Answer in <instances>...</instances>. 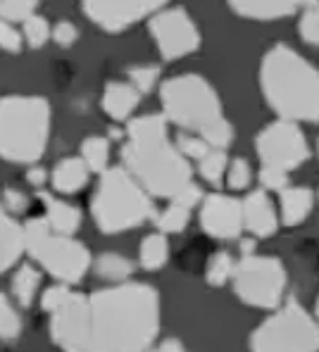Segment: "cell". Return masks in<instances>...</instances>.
<instances>
[{
  "label": "cell",
  "instance_id": "obj_1",
  "mask_svg": "<svg viewBox=\"0 0 319 352\" xmlns=\"http://www.w3.org/2000/svg\"><path fill=\"white\" fill-rule=\"evenodd\" d=\"M160 331V298L146 283H120L89 298L91 352H143Z\"/></svg>",
  "mask_w": 319,
  "mask_h": 352
},
{
  "label": "cell",
  "instance_id": "obj_2",
  "mask_svg": "<svg viewBox=\"0 0 319 352\" xmlns=\"http://www.w3.org/2000/svg\"><path fill=\"white\" fill-rule=\"evenodd\" d=\"M122 160L138 186L160 198H174L191 181V167L177 146L167 143V124L160 115L138 117L129 124Z\"/></svg>",
  "mask_w": 319,
  "mask_h": 352
},
{
  "label": "cell",
  "instance_id": "obj_3",
  "mask_svg": "<svg viewBox=\"0 0 319 352\" xmlns=\"http://www.w3.org/2000/svg\"><path fill=\"white\" fill-rule=\"evenodd\" d=\"M260 84L270 107L284 119L317 122L319 76L305 58L288 45H274L262 60Z\"/></svg>",
  "mask_w": 319,
  "mask_h": 352
},
{
  "label": "cell",
  "instance_id": "obj_4",
  "mask_svg": "<svg viewBox=\"0 0 319 352\" xmlns=\"http://www.w3.org/2000/svg\"><path fill=\"white\" fill-rule=\"evenodd\" d=\"M167 119L184 129L198 131L200 138L214 150H224L234 141V129L222 115L214 88L198 74L172 76L160 91Z\"/></svg>",
  "mask_w": 319,
  "mask_h": 352
},
{
  "label": "cell",
  "instance_id": "obj_5",
  "mask_svg": "<svg viewBox=\"0 0 319 352\" xmlns=\"http://www.w3.org/2000/svg\"><path fill=\"white\" fill-rule=\"evenodd\" d=\"M50 133V105L38 96L0 100V157L29 164L43 155Z\"/></svg>",
  "mask_w": 319,
  "mask_h": 352
},
{
  "label": "cell",
  "instance_id": "obj_6",
  "mask_svg": "<svg viewBox=\"0 0 319 352\" xmlns=\"http://www.w3.org/2000/svg\"><path fill=\"white\" fill-rule=\"evenodd\" d=\"M94 219L102 234H120L151 219L155 207L126 169H110L100 176L94 195Z\"/></svg>",
  "mask_w": 319,
  "mask_h": 352
},
{
  "label": "cell",
  "instance_id": "obj_7",
  "mask_svg": "<svg viewBox=\"0 0 319 352\" xmlns=\"http://www.w3.org/2000/svg\"><path fill=\"white\" fill-rule=\"evenodd\" d=\"M24 250L34 257L45 272L63 283H79L89 272L91 255L72 236H55L45 219H29L22 226Z\"/></svg>",
  "mask_w": 319,
  "mask_h": 352
},
{
  "label": "cell",
  "instance_id": "obj_8",
  "mask_svg": "<svg viewBox=\"0 0 319 352\" xmlns=\"http://www.w3.org/2000/svg\"><path fill=\"white\" fill-rule=\"evenodd\" d=\"M253 352H317L319 329L298 302H288L257 326L250 338Z\"/></svg>",
  "mask_w": 319,
  "mask_h": 352
},
{
  "label": "cell",
  "instance_id": "obj_9",
  "mask_svg": "<svg viewBox=\"0 0 319 352\" xmlns=\"http://www.w3.org/2000/svg\"><path fill=\"white\" fill-rule=\"evenodd\" d=\"M234 291L253 307L272 309L281 302L286 288V269L276 257L245 255L234 264Z\"/></svg>",
  "mask_w": 319,
  "mask_h": 352
},
{
  "label": "cell",
  "instance_id": "obj_10",
  "mask_svg": "<svg viewBox=\"0 0 319 352\" xmlns=\"http://www.w3.org/2000/svg\"><path fill=\"white\" fill-rule=\"evenodd\" d=\"M255 146L262 162L270 164V167L284 169V172L300 167L310 157L305 133L300 131L298 124L288 122V119L270 124L265 131H260Z\"/></svg>",
  "mask_w": 319,
  "mask_h": 352
},
{
  "label": "cell",
  "instance_id": "obj_11",
  "mask_svg": "<svg viewBox=\"0 0 319 352\" xmlns=\"http://www.w3.org/2000/svg\"><path fill=\"white\" fill-rule=\"evenodd\" d=\"M50 336L65 352H91L89 345V298L79 293L67 295L58 309H53Z\"/></svg>",
  "mask_w": 319,
  "mask_h": 352
},
{
  "label": "cell",
  "instance_id": "obj_12",
  "mask_svg": "<svg viewBox=\"0 0 319 352\" xmlns=\"http://www.w3.org/2000/svg\"><path fill=\"white\" fill-rule=\"evenodd\" d=\"M151 31L164 60H177L193 53L200 45V34L184 10H164L153 17Z\"/></svg>",
  "mask_w": 319,
  "mask_h": 352
},
{
  "label": "cell",
  "instance_id": "obj_13",
  "mask_svg": "<svg viewBox=\"0 0 319 352\" xmlns=\"http://www.w3.org/2000/svg\"><path fill=\"white\" fill-rule=\"evenodd\" d=\"M84 12L105 31H124L141 22L151 12H157L167 0H81Z\"/></svg>",
  "mask_w": 319,
  "mask_h": 352
},
{
  "label": "cell",
  "instance_id": "obj_14",
  "mask_svg": "<svg viewBox=\"0 0 319 352\" xmlns=\"http://www.w3.org/2000/svg\"><path fill=\"white\" fill-rule=\"evenodd\" d=\"M200 224L210 236L231 241L243 231L241 203L229 195H210L200 210Z\"/></svg>",
  "mask_w": 319,
  "mask_h": 352
},
{
  "label": "cell",
  "instance_id": "obj_15",
  "mask_svg": "<svg viewBox=\"0 0 319 352\" xmlns=\"http://www.w3.org/2000/svg\"><path fill=\"white\" fill-rule=\"evenodd\" d=\"M241 214H243V226L257 238L274 236L276 226H279L276 210L265 190L250 193L248 198H245V203H241Z\"/></svg>",
  "mask_w": 319,
  "mask_h": 352
},
{
  "label": "cell",
  "instance_id": "obj_16",
  "mask_svg": "<svg viewBox=\"0 0 319 352\" xmlns=\"http://www.w3.org/2000/svg\"><path fill=\"white\" fill-rule=\"evenodd\" d=\"M239 14L250 19H276L296 12L298 8H310L315 0H229Z\"/></svg>",
  "mask_w": 319,
  "mask_h": 352
},
{
  "label": "cell",
  "instance_id": "obj_17",
  "mask_svg": "<svg viewBox=\"0 0 319 352\" xmlns=\"http://www.w3.org/2000/svg\"><path fill=\"white\" fill-rule=\"evenodd\" d=\"M24 252V234L22 226L0 207V274L8 272L19 255Z\"/></svg>",
  "mask_w": 319,
  "mask_h": 352
},
{
  "label": "cell",
  "instance_id": "obj_18",
  "mask_svg": "<svg viewBox=\"0 0 319 352\" xmlns=\"http://www.w3.org/2000/svg\"><path fill=\"white\" fill-rule=\"evenodd\" d=\"M138 105V91L124 81H110L102 91V110L112 119H126Z\"/></svg>",
  "mask_w": 319,
  "mask_h": 352
},
{
  "label": "cell",
  "instance_id": "obj_19",
  "mask_svg": "<svg viewBox=\"0 0 319 352\" xmlns=\"http://www.w3.org/2000/svg\"><path fill=\"white\" fill-rule=\"evenodd\" d=\"M43 205H45V221H48L50 231H55L60 236L76 234V229L81 226V212L74 205L55 200L50 195H43Z\"/></svg>",
  "mask_w": 319,
  "mask_h": 352
},
{
  "label": "cell",
  "instance_id": "obj_20",
  "mask_svg": "<svg viewBox=\"0 0 319 352\" xmlns=\"http://www.w3.org/2000/svg\"><path fill=\"white\" fill-rule=\"evenodd\" d=\"M315 205V195L310 188H286L281 190V221L286 226H298L307 219Z\"/></svg>",
  "mask_w": 319,
  "mask_h": 352
},
{
  "label": "cell",
  "instance_id": "obj_21",
  "mask_svg": "<svg viewBox=\"0 0 319 352\" xmlns=\"http://www.w3.org/2000/svg\"><path fill=\"white\" fill-rule=\"evenodd\" d=\"M89 181V167L81 157H67L53 169V186L60 193H76Z\"/></svg>",
  "mask_w": 319,
  "mask_h": 352
},
{
  "label": "cell",
  "instance_id": "obj_22",
  "mask_svg": "<svg viewBox=\"0 0 319 352\" xmlns=\"http://www.w3.org/2000/svg\"><path fill=\"white\" fill-rule=\"evenodd\" d=\"M38 286H41L38 269L32 267V264H22L19 272L14 274V278H12V293H14V298H17V302L22 305V307L32 305Z\"/></svg>",
  "mask_w": 319,
  "mask_h": 352
},
{
  "label": "cell",
  "instance_id": "obj_23",
  "mask_svg": "<svg viewBox=\"0 0 319 352\" xmlns=\"http://www.w3.org/2000/svg\"><path fill=\"white\" fill-rule=\"evenodd\" d=\"M96 272L107 281H126L133 272V264L120 252H102L96 260Z\"/></svg>",
  "mask_w": 319,
  "mask_h": 352
},
{
  "label": "cell",
  "instance_id": "obj_24",
  "mask_svg": "<svg viewBox=\"0 0 319 352\" xmlns=\"http://www.w3.org/2000/svg\"><path fill=\"white\" fill-rule=\"evenodd\" d=\"M81 160L89 167V172H105L110 160V146L102 136H89L81 146Z\"/></svg>",
  "mask_w": 319,
  "mask_h": 352
},
{
  "label": "cell",
  "instance_id": "obj_25",
  "mask_svg": "<svg viewBox=\"0 0 319 352\" xmlns=\"http://www.w3.org/2000/svg\"><path fill=\"white\" fill-rule=\"evenodd\" d=\"M169 257V243L162 234H153L141 243V264L146 269H160Z\"/></svg>",
  "mask_w": 319,
  "mask_h": 352
},
{
  "label": "cell",
  "instance_id": "obj_26",
  "mask_svg": "<svg viewBox=\"0 0 319 352\" xmlns=\"http://www.w3.org/2000/svg\"><path fill=\"white\" fill-rule=\"evenodd\" d=\"M22 333V319L14 312L10 300L0 293V340H14Z\"/></svg>",
  "mask_w": 319,
  "mask_h": 352
},
{
  "label": "cell",
  "instance_id": "obj_27",
  "mask_svg": "<svg viewBox=\"0 0 319 352\" xmlns=\"http://www.w3.org/2000/svg\"><path fill=\"white\" fill-rule=\"evenodd\" d=\"M188 212H191V210H186V207H179V205L167 207V210L157 217L160 231H162V234H179V231H184L188 226V219H191V214H188Z\"/></svg>",
  "mask_w": 319,
  "mask_h": 352
},
{
  "label": "cell",
  "instance_id": "obj_28",
  "mask_svg": "<svg viewBox=\"0 0 319 352\" xmlns=\"http://www.w3.org/2000/svg\"><path fill=\"white\" fill-rule=\"evenodd\" d=\"M38 0H0V19L5 22H24L36 12Z\"/></svg>",
  "mask_w": 319,
  "mask_h": 352
},
{
  "label": "cell",
  "instance_id": "obj_29",
  "mask_svg": "<svg viewBox=\"0 0 319 352\" xmlns=\"http://www.w3.org/2000/svg\"><path fill=\"white\" fill-rule=\"evenodd\" d=\"M224 167H226V153L224 150H210L203 160H200V174H203L205 181L210 184H219L224 176Z\"/></svg>",
  "mask_w": 319,
  "mask_h": 352
},
{
  "label": "cell",
  "instance_id": "obj_30",
  "mask_svg": "<svg viewBox=\"0 0 319 352\" xmlns=\"http://www.w3.org/2000/svg\"><path fill=\"white\" fill-rule=\"evenodd\" d=\"M205 274H208V281L212 283V286H224L231 278V274H234V260H231L226 252H217V255L210 260L208 272Z\"/></svg>",
  "mask_w": 319,
  "mask_h": 352
},
{
  "label": "cell",
  "instance_id": "obj_31",
  "mask_svg": "<svg viewBox=\"0 0 319 352\" xmlns=\"http://www.w3.org/2000/svg\"><path fill=\"white\" fill-rule=\"evenodd\" d=\"M24 38L32 48H43L45 41L50 38V24L48 19L36 17L32 14L29 19H24Z\"/></svg>",
  "mask_w": 319,
  "mask_h": 352
},
{
  "label": "cell",
  "instance_id": "obj_32",
  "mask_svg": "<svg viewBox=\"0 0 319 352\" xmlns=\"http://www.w3.org/2000/svg\"><path fill=\"white\" fill-rule=\"evenodd\" d=\"M298 34H300V38L305 41L307 45H317V41H319V12H317L315 5H310V8L300 14Z\"/></svg>",
  "mask_w": 319,
  "mask_h": 352
},
{
  "label": "cell",
  "instance_id": "obj_33",
  "mask_svg": "<svg viewBox=\"0 0 319 352\" xmlns=\"http://www.w3.org/2000/svg\"><path fill=\"white\" fill-rule=\"evenodd\" d=\"M177 150L184 155V157L203 160L205 155H208L212 148H210L208 143H205L200 136H186V133H184V136L177 138Z\"/></svg>",
  "mask_w": 319,
  "mask_h": 352
},
{
  "label": "cell",
  "instance_id": "obj_34",
  "mask_svg": "<svg viewBox=\"0 0 319 352\" xmlns=\"http://www.w3.org/2000/svg\"><path fill=\"white\" fill-rule=\"evenodd\" d=\"M157 67H133L131 72H129V76H131V86L136 88L138 93H148L153 86H155L157 81Z\"/></svg>",
  "mask_w": 319,
  "mask_h": 352
},
{
  "label": "cell",
  "instance_id": "obj_35",
  "mask_svg": "<svg viewBox=\"0 0 319 352\" xmlns=\"http://www.w3.org/2000/svg\"><path fill=\"white\" fill-rule=\"evenodd\" d=\"M250 164L245 160H234V164L229 167V174H226V181L234 190H243L248 188L250 184Z\"/></svg>",
  "mask_w": 319,
  "mask_h": 352
},
{
  "label": "cell",
  "instance_id": "obj_36",
  "mask_svg": "<svg viewBox=\"0 0 319 352\" xmlns=\"http://www.w3.org/2000/svg\"><path fill=\"white\" fill-rule=\"evenodd\" d=\"M260 181H262V186H265V188H270V190H284L286 184H288V176H286L284 169L265 164V167H262V172H260Z\"/></svg>",
  "mask_w": 319,
  "mask_h": 352
},
{
  "label": "cell",
  "instance_id": "obj_37",
  "mask_svg": "<svg viewBox=\"0 0 319 352\" xmlns=\"http://www.w3.org/2000/svg\"><path fill=\"white\" fill-rule=\"evenodd\" d=\"M0 48L10 50V53H19L22 50V36L14 31V27H10L5 19H0Z\"/></svg>",
  "mask_w": 319,
  "mask_h": 352
},
{
  "label": "cell",
  "instance_id": "obj_38",
  "mask_svg": "<svg viewBox=\"0 0 319 352\" xmlns=\"http://www.w3.org/2000/svg\"><path fill=\"white\" fill-rule=\"evenodd\" d=\"M200 198H203V190L198 188V186L193 184V181H188L186 186H184L179 193H174V205H179V207H186V210H191L193 205H198L200 203Z\"/></svg>",
  "mask_w": 319,
  "mask_h": 352
},
{
  "label": "cell",
  "instance_id": "obj_39",
  "mask_svg": "<svg viewBox=\"0 0 319 352\" xmlns=\"http://www.w3.org/2000/svg\"><path fill=\"white\" fill-rule=\"evenodd\" d=\"M67 295H69V288H67V286H53V288H48V291L43 293L41 305H43L45 312H53V309H58L60 305L65 302Z\"/></svg>",
  "mask_w": 319,
  "mask_h": 352
},
{
  "label": "cell",
  "instance_id": "obj_40",
  "mask_svg": "<svg viewBox=\"0 0 319 352\" xmlns=\"http://www.w3.org/2000/svg\"><path fill=\"white\" fill-rule=\"evenodd\" d=\"M53 36H55V41H58V45H63V48H69V45L76 41V36H79V31H76L74 24L60 22L58 27H55Z\"/></svg>",
  "mask_w": 319,
  "mask_h": 352
},
{
  "label": "cell",
  "instance_id": "obj_41",
  "mask_svg": "<svg viewBox=\"0 0 319 352\" xmlns=\"http://www.w3.org/2000/svg\"><path fill=\"white\" fill-rule=\"evenodd\" d=\"M5 205H8V210L5 212H10V214H17V212H22L24 207H27V198H24V193H19V190H12V188H8L5 190Z\"/></svg>",
  "mask_w": 319,
  "mask_h": 352
},
{
  "label": "cell",
  "instance_id": "obj_42",
  "mask_svg": "<svg viewBox=\"0 0 319 352\" xmlns=\"http://www.w3.org/2000/svg\"><path fill=\"white\" fill-rule=\"evenodd\" d=\"M143 352H186V350H184V345L177 338H169L164 343H160L155 350H143Z\"/></svg>",
  "mask_w": 319,
  "mask_h": 352
},
{
  "label": "cell",
  "instance_id": "obj_43",
  "mask_svg": "<svg viewBox=\"0 0 319 352\" xmlns=\"http://www.w3.org/2000/svg\"><path fill=\"white\" fill-rule=\"evenodd\" d=\"M43 181H45L43 169H32V172H29V184H32V186H41Z\"/></svg>",
  "mask_w": 319,
  "mask_h": 352
},
{
  "label": "cell",
  "instance_id": "obj_44",
  "mask_svg": "<svg viewBox=\"0 0 319 352\" xmlns=\"http://www.w3.org/2000/svg\"><path fill=\"white\" fill-rule=\"evenodd\" d=\"M241 250H243L245 255H253V250H255V241H243V243H241Z\"/></svg>",
  "mask_w": 319,
  "mask_h": 352
}]
</instances>
